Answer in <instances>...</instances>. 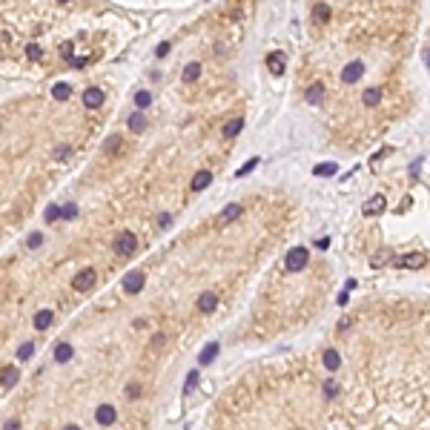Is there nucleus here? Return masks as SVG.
<instances>
[{"label":"nucleus","instance_id":"obj_1","mask_svg":"<svg viewBox=\"0 0 430 430\" xmlns=\"http://www.w3.org/2000/svg\"><path fill=\"white\" fill-rule=\"evenodd\" d=\"M135 247H138V238H135L132 233H118L115 241H112L115 256H132V253H135Z\"/></svg>","mask_w":430,"mask_h":430},{"label":"nucleus","instance_id":"obj_2","mask_svg":"<svg viewBox=\"0 0 430 430\" xmlns=\"http://www.w3.org/2000/svg\"><path fill=\"white\" fill-rule=\"evenodd\" d=\"M95 279H98V276H95V270L86 267V270H81V273L75 276L72 287H75L78 292H86V290H92V287H95Z\"/></svg>","mask_w":430,"mask_h":430},{"label":"nucleus","instance_id":"obj_3","mask_svg":"<svg viewBox=\"0 0 430 430\" xmlns=\"http://www.w3.org/2000/svg\"><path fill=\"white\" fill-rule=\"evenodd\" d=\"M307 261H310V253H307L304 247H295L290 256H287V270H292V273H295V270H304Z\"/></svg>","mask_w":430,"mask_h":430},{"label":"nucleus","instance_id":"obj_4","mask_svg":"<svg viewBox=\"0 0 430 430\" xmlns=\"http://www.w3.org/2000/svg\"><path fill=\"white\" fill-rule=\"evenodd\" d=\"M425 261H428V258L422 256V253H410V256L396 258L393 264H396V267H402V270H422V267H425Z\"/></svg>","mask_w":430,"mask_h":430},{"label":"nucleus","instance_id":"obj_5","mask_svg":"<svg viewBox=\"0 0 430 430\" xmlns=\"http://www.w3.org/2000/svg\"><path fill=\"white\" fill-rule=\"evenodd\" d=\"M83 106H86V109H98V106H104V89L89 86V89L83 92Z\"/></svg>","mask_w":430,"mask_h":430},{"label":"nucleus","instance_id":"obj_6","mask_svg":"<svg viewBox=\"0 0 430 430\" xmlns=\"http://www.w3.org/2000/svg\"><path fill=\"white\" fill-rule=\"evenodd\" d=\"M267 69L273 72V75H284V69H287V58H284V52H270V55H267Z\"/></svg>","mask_w":430,"mask_h":430},{"label":"nucleus","instance_id":"obj_7","mask_svg":"<svg viewBox=\"0 0 430 430\" xmlns=\"http://www.w3.org/2000/svg\"><path fill=\"white\" fill-rule=\"evenodd\" d=\"M384 207H387V198L379 192V195L367 198V204H364V212H367V215H379V212H384Z\"/></svg>","mask_w":430,"mask_h":430},{"label":"nucleus","instance_id":"obj_8","mask_svg":"<svg viewBox=\"0 0 430 430\" xmlns=\"http://www.w3.org/2000/svg\"><path fill=\"white\" fill-rule=\"evenodd\" d=\"M124 290L127 292H141L143 290V273H129L124 279Z\"/></svg>","mask_w":430,"mask_h":430},{"label":"nucleus","instance_id":"obj_9","mask_svg":"<svg viewBox=\"0 0 430 430\" xmlns=\"http://www.w3.org/2000/svg\"><path fill=\"white\" fill-rule=\"evenodd\" d=\"M218 307V295L215 292H201V298H198V310L201 313H212Z\"/></svg>","mask_w":430,"mask_h":430},{"label":"nucleus","instance_id":"obj_10","mask_svg":"<svg viewBox=\"0 0 430 430\" xmlns=\"http://www.w3.org/2000/svg\"><path fill=\"white\" fill-rule=\"evenodd\" d=\"M321 361H324V370H330V373H336L338 367H341V356H338L333 347L324 350V359H321Z\"/></svg>","mask_w":430,"mask_h":430},{"label":"nucleus","instance_id":"obj_11","mask_svg":"<svg viewBox=\"0 0 430 430\" xmlns=\"http://www.w3.org/2000/svg\"><path fill=\"white\" fill-rule=\"evenodd\" d=\"M95 419H98L101 425H112V422H115V407H112V405H101L98 410H95Z\"/></svg>","mask_w":430,"mask_h":430},{"label":"nucleus","instance_id":"obj_12","mask_svg":"<svg viewBox=\"0 0 430 430\" xmlns=\"http://www.w3.org/2000/svg\"><path fill=\"white\" fill-rule=\"evenodd\" d=\"M17 379H20V370H17V367H3V379H0L3 390L14 387V384H17Z\"/></svg>","mask_w":430,"mask_h":430},{"label":"nucleus","instance_id":"obj_13","mask_svg":"<svg viewBox=\"0 0 430 430\" xmlns=\"http://www.w3.org/2000/svg\"><path fill=\"white\" fill-rule=\"evenodd\" d=\"M241 209H244L241 204H230V207H224V212L218 215V221H221V224H230V221H235V218L241 215Z\"/></svg>","mask_w":430,"mask_h":430},{"label":"nucleus","instance_id":"obj_14","mask_svg":"<svg viewBox=\"0 0 430 430\" xmlns=\"http://www.w3.org/2000/svg\"><path fill=\"white\" fill-rule=\"evenodd\" d=\"M209 181H212V172L209 169H201V172H195V178H192V189H207L209 186Z\"/></svg>","mask_w":430,"mask_h":430},{"label":"nucleus","instance_id":"obj_15","mask_svg":"<svg viewBox=\"0 0 430 430\" xmlns=\"http://www.w3.org/2000/svg\"><path fill=\"white\" fill-rule=\"evenodd\" d=\"M52 318H55L52 310H37L35 313V327L37 330H46V327H52Z\"/></svg>","mask_w":430,"mask_h":430},{"label":"nucleus","instance_id":"obj_16","mask_svg":"<svg viewBox=\"0 0 430 430\" xmlns=\"http://www.w3.org/2000/svg\"><path fill=\"white\" fill-rule=\"evenodd\" d=\"M244 129V118H233L230 124H224V138H235Z\"/></svg>","mask_w":430,"mask_h":430},{"label":"nucleus","instance_id":"obj_17","mask_svg":"<svg viewBox=\"0 0 430 430\" xmlns=\"http://www.w3.org/2000/svg\"><path fill=\"white\" fill-rule=\"evenodd\" d=\"M215 356H218V344H207V350H204V353L198 356V364L204 367V364H209V361L215 359Z\"/></svg>","mask_w":430,"mask_h":430},{"label":"nucleus","instance_id":"obj_18","mask_svg":"<svg viewBox=\"0 0 430 430\" xmlns=\"http://www.w3.org/2000/svg\"><path fill=\"white\" fill-rule=\"evenodd\" d=\"M201 78V63H186V69H184V81L186 83H192Z\"/></svg>","mask_w":430,"mask_h":430},{"label":"nucleus","instance_id":"obj_19","mask_svg":"<svg viewBox=\"0 0 430 430\" xmlns=\"http://www.w3.org/2000/svg\"><path fill=\"white\" fill-rule=\"evenodd\" d=\"M359 75H361V63H350L341 78H344V83H353V81H359Z\"/></svg>","mask_w":430,"mask_h":430},{"label":"nucleus","instance_id":"obj_20","mask_svg":"<svg viewBox=\"0 0 430 430\" xmlns=\"http://www.w3.org/2000/svg\"><path fill=\"white\" fill-rule=\"evenodd\" d=\"M55 359H58L60 364H63V361H69V359H72V347H69V344H66V341H60L58 347H55Z\"/></svg>","mask_w":430,"mask_h":430},{"label":"nucleus","instance_id":"obj_21","mask_svg":"<svg viewBox=\"0 0 430 430\" xmlns=\"http://www.w3.org/2000/svg\"><path fill=\"white\" fill-rule=\"evenodd\" d=\"M52 95H55L58 101H66V98L72 95V86L69 83H55V86H52Z\"/></svg>","mask_w":430,"mask_h":430},{"label":"nucleus","instance_id":"obj_22","mask_svg":"<svg viewBox=\"0 0 430 430\" xmlns=\"http://www.w3.org/2000/svg\"><path fill=\"white\" fill-rule=\"evenodd\" d=\"M129 129H132V132H143V129H146V118L141 115V112H135V115L129 118Z\"/></svg>","mask_w":430,"mask_h":430},{"label":"nucleus","instance_id":"obj_23","mask_svg":"<svg viewBox=\"0 0 430 430\" xmlns=\"http://www.w3.org/2000/svg\"><path fill=\"white\" fill-rule=\"evenodd\" d=\"M313 172L318 175V178H330V175L338 172V166H336V163H321V166H315Z\"/></svg>","mask_w":430,"mask_h":430},{"label":"nucleus","instance_id":"obj_24","mask_svg":"<svg viewBox=\"0 0 430 430\" xmlns=\"http://www.w3.org/2000/svg\"><path fill=\"white\" fill-rule=\"evenodd\" d=\"M321 95H324V86H321V83H315V86L307 89V101H310V104H318V101H321Z\"/></svg>","mask_w":430,"mask_h":430},{"label":"nucleus","instance_id":"obj_25","mask_svg":"<svg viewBox=\"0 0 430 430\" xmlns=\"http://www.w3.org/2000/svg\"><path fill=\"white\" fill-rule=\"evenodd\" d=\"M361 101H364V106H376L379 101H382V92H379V89H367Z\"/></svg>","mask_w":430,"mask_h":430},{"label":"nucleus","instance_id":"obj_26","mask_svg":"<svg viewBox=\"0 0 430 430\" xmlns=\"http://www.w3.org/2000/svg\"><path fill=\"white\" fill-rule=\"evenodd\" d=\"M327 17H330V6H327V3L313 6V20H327Z\"/></svg>","mask_w":430,"mask_h":430},{"label":"nucleus","instance_id":"obj_27","mask_svg":"<svg viewBox=\"0 0 430 430\" xmlns=\"http://www.w3.org/2000/svg\"><path fill=\"white\" fill-rule=\"evenodd\" d=\"M32 356H35V344H32V341H26L23 347L17 350V359H20V361H29Z\"/></svg>","mask_w":430,"mask_h":430},{"label":"nucleus","instance_id":"obj_28","mask_svg":"<svg viewBox=\"0 0 430 430\" xmlns=\"http://www.w3.org/2000/svg\"><path fill=\"white\" fill-rule=\"evenodd\" d=\"M135 104H138V109H146V106L152 104V95L146 92V89H141V92L135 95Z\"/></svg>","mask_w":430,"mask_h":430},{"label":"nucleus","instance_id":"obj_29","mask_svg":"<svg viewBox=\"0 0 430 430\" xmlns=\"http://www.w3.org/2000/svg\"><path fill=\"white\" fill-rule=\"evenodd\" d=\"M26 58H29V60H40V58H43V49L37 46V43H29V46H26Z\"/></svg>","mask_w":430,"mask_h":430},{"label":"nucleus","instance_id":"obj_30","mask_svg":"<svg viewBox=\"0 0 430 430\" xmlns=\"http://www.w3.org/2000/svg\"><path fill=\"white\" fill-rule=\"evenodd\" d=\"M40 244H43V233H32V235H29V241H26L29 250H37Z\"/></svg>","mask_w":430,"mask_h":430},{"label":"nucleus","instance_id":"obj_31","mask_svg":"<svg viewBox=\"0 0 430 430\" xmlns=\"http://www.w3.org/2000/svg\"><path fill=\"white\" fill-rule=\"evenodd\" d=\"M60 218V207H55V204H49L46 207V221L52 224V221H58Z\"/></svg>","mask_w":430,"mask_h":430},{"label":"nucleus","instance_id":"obj_32","mask_svg":"<svg viewBox=\"0 0 430 430\" xmlns=\"http://www.w3.org/2000/svg\"><path fill=\"white\" fill-rule=\"evenodd\" d=\"M256 163H258V158H250V161H247V166H241V169H238V172H235V175H238V178H241V175H247V172H253V169H256Z\"/></svg>","mask_w":430,"mask_h":430},{"label":"nucleus","instance_id":"obj_33","mask_svg":"<svg viewBox=\"0 0 430 430\" xmlns=\"http://www.w3.org/2000/svg\"><path fill=\"white\" fill-rule=\"evenodd\" d=\"M195 384H198V370H192V373H189V376H186V384H184V390H186V393H189V390H192Z\"/></svg>","mask_w":430,"mask_h":430},{"label":"nucleus","instance_id":"obj_34","mask_svg":"<svg viewBox=\"0 0 430 430\" xmlns=\"http://www.w3.org/2000/svg\"><path fill=\"white\" fill-rule=\"evenodd\" d=\"M104 149H106V152H118V149H121V138H118V135H112V138H109V143H106Z\"/></svg>","mask_w":430,"mask_h":430},{"label":"nucleus","instance_id":"obj_35","mask_svg":"<svg viewBox=\"0 0 430 430\" xmlns=\"http://www.w3.org/2000/svg\"><path fill=\"white\" fill-rule=\"evenodd\" d=\"M60 215H63V218H75V215H78V207H75V204H66V207L60 209Z\"/></svg>","mask_w":430,"mask_h":430},{"label":"nucleus","instance_id":"obj_36","mask_svg":"<svg viewBox=\"0 0 430 430\" xmlns=\"http://www.w3.org/2000/svg\"><path fill=\"white\" fill-rule=\"evenodd\" d=\"M69 146H58V149H55V161H63V158H69Z\"/></svg>","mask_w":430,"mask_h":430},{"label":"nucleus","instance_id":"obj_37","mask_svg":"<svg viewBox=\"0 0 430 430\" xmlns=\"http://www.w3.org/2000/svg\"><path fill=\"white\" fill-rule=\"evenodd\" d=\"M138 390H141V384H129V387H127V396L132 399V396H138Z\"/></svg>","mask_w":430,"mask_h":430},{"label":"nucleus","instance_id":"obj_38","mask_svg":"<svg viewBox=\"0 0 430 430\" xmlns=\"http://www.w3.org/2000/svg\"><path fill=\"white\" fill-rule=\"evenodd\" d=\"M169 221H172V218H169V215H166V212H163L161 218H158V227H169Z\"/></svg>","mask_w":430,"mask_h":430},{"label":"nucleus","instance_id":"obj_39","mask_svg":"<svg viewBox=\"0 0 430 430\" xmlns=\"http://www.w3.org/2000/svg\"><path fill=\"white\" fill-rule=\"evenodd\" d=\"M163 55H169V43H161V46H158V58H163Z\"/></svg>","mask_w":430,"mask_h":430},{"label":"nucleus","instance_id":"obj_40","mask_svg":"<svg viewBox=\"0 0 430 430\" xmlns=\"http://www.w3.org/2000/svg\"><path fill=\"white\" fill-rule=\"evenodd\" d=\"M69 63H72V66H75V69H81L83 63H86V58H72Z\"/></svg>","mask_w":430,"mask_h":430},{"label":"nucleus","instance_id":"obj_41","mask_svg":"<svg viewBox=\"0 0 430 430\" xmlns=\"http://www.w3.org/2000/svg\"><path fill=\"white\" fill-rule=\"evenodd\" d=\"M6 430H20V422H9V425H6Z\"/></svg>","mask_w":430,"mask_h":430},{"label":"nucleus","instance_id":"obj_42","mask_svg":"<svg viewBox=\"0 0 430 430\" xmlns=\"http://www.w3.org/2000/svg\"><path fill=\"white\" fill-rule=\"evenodd\" d=\"M63 430H81V428H78V425H66Z\"/></svg>","mask_w":430,"mask_h":430},{"label":"nucleus","instance_id":"obj_43","mask_svg":"<svg viewBox=\"0 0 430 430\" xmlns=\"http://www.w3.org/2000/svg\"><path fill=\"white\" fill-rule=\"evenodd\" d=\"M428 63H430V52H428Z\"/></svg>","mask_w":430,"mask_h":430}]
</instances>
